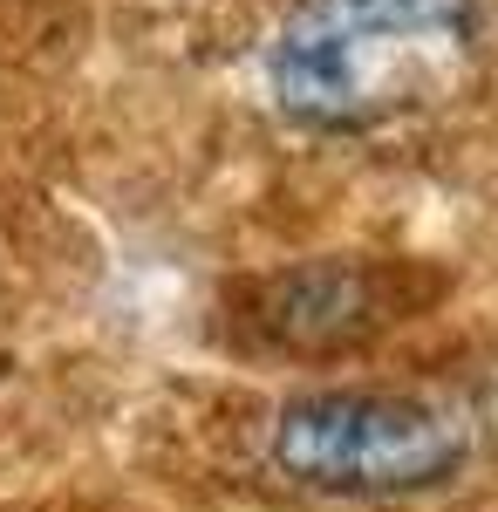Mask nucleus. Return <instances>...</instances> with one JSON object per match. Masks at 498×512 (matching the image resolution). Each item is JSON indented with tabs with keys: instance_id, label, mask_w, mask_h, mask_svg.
Here are the masks:
<instances>
[{
	"instance_id": "obj_1",
	"label": "nucleus",
	"mask_w": 498,
	"mask_h": 512,
	"mask_svg": "<svg viewBox=\"0 0 498 512\" xmlns=\"http://www.w3.org/2000/svg\"><path fill=\"white\" fill-rule=\"evenodd\" d=\"M478 35V0H301L267 48V89L294 123H369L423 96Z\"/></svg>"
},
{
	"instance_id": "obj_2",
	"label": "nucleus",
	"mask_w": 498,
	"mask_h": 512,
	"mask_svg": "<svg viewBox=\"0 0 498 512\" xmlns=\"http://www.w3.org/2000/svg\"><path fill=\"white\" fill-rule=\"evenodd\" d=\"M471 458L458 410L403 390H307L267 424V465L321 499H417Z\"/></svg>"
},
{
	"instance_id": "obj_3",
	"label": "nucleus",
	"mask_w": 498,
	"mask_h": 512,
	"mask_svg": "<svg viewBox=\"0 0 498 512\" xmlns=\"http://www.w3.org/2000/svg\"><path fill=\"white\" fill-rule=\"evenodd\" d=\"M369 321H376V287L362 274H342V267H314L301 280H280L267 301V328L280 342H294V349L348 342Z\"/></svg>"
},
{
	"instance_id": "obj_4",
	"label": "nucleus",
	"mask_w": 498,
	"mask_h": 512,
	"mask_svg": "<svg viewBox=\"0 0 498 512\" xmlns=\"http://www.w3.org/2000/svg\"><path fill=\"white\" fill-rule=\"evenodd\" d=\"M492 417H498V390H492Z\"/></svg>"
}]
</instances>
